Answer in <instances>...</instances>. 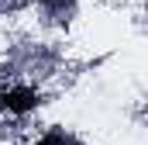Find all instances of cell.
<instances>
[{"label": "cell", "instance_id": "obj_1", "mask_svg": "<svg viewBox=\"0 0 148 145\" xmlns=\"http://www.w3.org/2000/svg\"><path fill=\"white\" fill-rule=\"evenodd\" d=\"M41 104V93L31 86H10V90H0V114H28Z\"/></svg>", "mask_w": 148, "mask_h": 145}, {"label": "cell", "instance_id": "obj_2", "mask_svg": "<svg viewBox=\"0 0 148 145\" xmlns=\"http://www.w3.org/2000/svg\"><path fill=\"white\" fill-rule=\"evenodd\" d=\"M69 145H73V142H69Z\"/></svg>", "mask_w": 148, "mask_h": 145}]
</instances>
